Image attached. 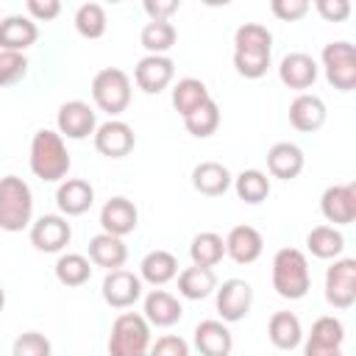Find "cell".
<instances>
[{
    "mask_svg": "<svg viewBox=\"0 0 356 356\" xmlns=\"http://www.w3.org/2000/svg\"><path fill=\"white\" fill-rule=\"evenodd\" d=\"M270 56H273V33L264 25L245 22L236 28V33H234V70L242 78L256 81V78L267 75Z\"/></svg>",
    "mask_w": 356,
    "mask_h": 356,
    "instance_id": "cell-1",
    "label": "cell"
},
{
    "mask_svg": "<svg viewBox=\"0 0 356 356\" xmlns=\"http://www.w3.org/2000/svg\"><path fill=\"white\" fill-rule=\"evenodd\" d=\"M28 164H31V172L44 184L64 181L70 172V164H72L67 145H64V136L58 131H50V128L36 131L31 139Z\"/></svg>",
    "mask_w": 356,
    "mask_h": 356,
    "instance_id": "cell-2",
    "label": "cell"
},
{
    "mask_svg": "<svg viewBox=\"0 0 356 356\" xmlns=\"http://www.w3.org/2000/svg\"><path fill=\"white\" fill-rule=\"evenodd\" d=\"M273 289L286 300H300L312 289V273L306 253L298 248H281L273 256Z\"/></svg>",
    "mask_w": 356,
    "mask_h": 356,
    "instance_id": "cell-3",
    "label": "cell"
},
{
    "mask_svg": "<svg viewBox=\"0 0 356 356\" xmlns=\"http://www.w3.org/2000/svg\"><path fill=\"white\" fill-rule=\"evenodd\" d=\"M33 222V192L19 175L0 178V231L17 234Z\"/></svg>",
    "mask_w": 356,
    "mask_h": 356,
    "instance_id": "cell-4",
    "label": "cell"
},
{
    "mask_svg": "<svg viewBox=\"0 0 356 356\" xmlns=\"http://www.w3.org/2000/svg\"><path fill=\"white\" fill-rule=\"evenodd\" d=\"M150 350V325L136 312H122L111 323L108 356H145Z\"/></svg>",
    "mask_w": 356,
    "mask_h": 356,
    "instance_id": "cell-5",
    "label": "cell"
},
{
    "mask_svg": "<svg viewBox=\"0 0 356 356\" xmlns=\"http://www.w3.org/2000/svg\"><path fill=\"white\" fill-rule=\"evenodd\" d=\"M92 100L100 111L111 114V120L117 114H122L131 103V78L125 70L120 67H106L92 78Z\"/></svg>",
    "mask_w": 356,
    "mask_h": 356,
    "instance_id": "cell-6",
    "label": "cell"
},
{
    "mask_svg": "<svg viewBox=\"0 0 356 356\" xmlns=\"http://www.w3.org/2000/svg\"><path fill=\"white\" fill-rule=\"evenodd\" d=\"M323 58V72H325V81L339 89V92H353L356 89V50L350 42L345 39H337V42H328L320 53Z\"/></svg>",
    "mask_w": 356,
    "mask_h": 356,
    "instance_id": "cell-7",
    "label": "cell"
},
{
    "mask_svg": "<svg viewBox=\"0 0 356 356\" xmlns=\"http://www.w3.org/2000/svg\"><path fill=\"white\" fill-rule=\"evenodd\" d=\"M325 300L334 309H350L356 303V259H334L325 270Z\"/></svg>",
    "mask_w": 356,
    "mask_h": 356,
    "instance_id": "cell-8",
    "label": "cell"
},
{
    "mask_svg": "<svg viewBox=\"0 0 356 356\" xmlns=\"http://www.w3.org/2000/svg\"><path fill=\"white\" fill-rule=\"evenodd\" d=\"M92 142H95V150L106 159H125L134 145H136V134L128 122L122 120H106L95 128L92 134Z\"/></svg>",
    "mask_w": 356,
    "mask_h": 356,
    "instance_id": "cell-9",
    "label": "cell"
},
{
    "mask_svg": "<svg viewBox=\"0 0 356 356\" xmlns=\"http://www.w3.org/2000/svg\"><path fill=\"white\" fill-rule=\"evenodd\" d=\"M72 239V225L61 214H42L31 222V245L42 253H61Z\"/></svg>",
    "mask_w": 356,
    "mask_h": 356,
    "instance_id": "cell-10",
    "label": "cell"
},
{
    "mask_svg": "<svg viewBox=\"0 0 356 356\" xmlns=\"http://www.w3.org/2000/svg\"><path fill=\"white\" fill-rule=\"evenodd\" d=\"M214 292H217V314L222 317V323L245 320L253 303V286L245 278H228Z\"/></svg>",
    "mask_w": 356,
    "mask_h": 356,
    "instance_id": "cell-11",
    "label": "cell"
},
{
    "mask_svg": "<svg viewBox=\"0 0 356 356\" xmlns=\"http://www.w3.org/2000/svg\"><path fill=\"white\" fill-rule=\"evenodd\" d=\"M175 78V64L170 56H145L134 67V83L145 95H159L164 92Z\"/></svg>",
    "mask_w": 356,
    "mask_h": 356,
    "instance_id": "cell-12",
    "label": "cell"
},
{
    "mask_svg": "<svg viewBox=\"0 0 356 356\" xmlns=\"http://www.w3.org/2000/svg\"><path fill=\"white\" fill-rule=\"evenodd\" d=\"M56 125H58V134L67 136V139H86V136L95 134L97 117H95V111H92L89 103H83V100H67V103L58 106Z\"/></svg>",
    "mask_w": 356,
    "mask_h": 356,
    "instance_id": "cell-13",
    "label": "cell"
},
{
    "mask_svg": "<svg viewBox=\"0 0 356 356\" xmlns=\"http://www.w3.org/2000/svg\"><path fill=\"white\" fill-rule=\"evenodd\" d=\"M100 292H103V300L111 309H131L142 298V278L120 267V270L106 273Z\"/></svg>",
    "mask_w": 356,
    "mask_h": 356,
    "instance_id": "cell-14",
    "label": "cell"
},
{
    "mask_svg": "<svg viewBox=\"0 0 356 356\" xmlns=\"http://www.w3.org/2000/svg\"><path fill=\"white\" fill-rule=\"evenodd\" d=\"M320 211L334 225H350L356 220V184H334L320 197Z\"/></svg>",
    "mask_w": 356,
    "mask_h": 356,
    "instance_id": "cell-15",
    "label": "cell"
},
{
    "mask_svg": "<svg viewBox=\"0 0 356 356\" xmlns=\"http://www.w3.org/2000/svg\"><path fill=\"white\" fill-rule=\"evenodd\" d=\"M139 225V211L134 206V200L122 197V195H114L103 203L100 209V228L103 234H111V236H125V234H134Z\"/></svg>",
    "mask_w": 356,
    "mask_h": 356,
    "instance_id": "cell-16",
    "label": "cell"
},
{
    "mask_svg": "<svg viewBox=\"0 0 356 356\" xmlns=\"http://www.w3.org/2000/svg\"><path fill=\"white\" fill-rule=\"evenodd\" d=\"M345 342V325L339 317H317L312 323V331L306 334L303 342V356H314V353H328V350H342Z\"/></svg>",
    "mask_w": 356,
    "mask_h": 356,
    "instance_id": "cell-17",
    "label": "cell"
},
{
    "mask_svg": "<svg viewBox=\"0 0 356 356\" xmlns=\"http://www.w3.org/2000/svg\"><path fill=\"white\" fill-rule=\"evenodd\" d=\"M317 70H320V67H317V61H314L309 53L295 50V53H286V56L281 58V64H278V78H281L284 86L303 92V89H312V86H314Z\"/></svg>",
    "mask_w": 356,
    "mask_h": 356,
    "instance_id": "cell-18",
    "label": "cell"
},
{
    "mask_svg": "<svg viewBox=\"0 0 356 356\" xmlns=\"http://www.w3.org/2000/svg\"><path fill=\"white\" fill-rule=\"evenodd\" d=\"M92 203H95V189L83 178H67L56 189V206L61 217H81L92 209Z\"/></svg>",
    "mask_w": 356,
    "mask_h": 356,
    "instance_id": "cell-19",
    "label": "cell"
},
{
    "mask_svg": "<svg viewBox=\"0 0 356 356\" xmlns=\"http://www.w3.org/2000/svg\"><path fill=\"white\" fill-rule=\"evenodd\" d=\"M325 103L323 97L317 95H309V92H300L292 103H289V125L300 134H312V131H320L325 125Z\"/></svg>",
    "mask_w": 356,
    "mask_h": 356,
    "instance_id": "cell-20",
    "label": "cell"
},
{
    "mask_svg": "<svg viewBox=\"0 0 356 356\" xmlns=\"http://www.w3.org/2000/svg\"><path fill=\"white\" fill-rule=\"evenodd\" d=\"M39 39V28L31 17L25 14H8L0 19V50H11V53H22L31 44H36Z\"/></svg>",
    "mask_w": 356,
    "mask_h": 356,
    "instance_id": "cell-21",
    "label": "cell"
},
{
    "mask_svg": "<svg viewBox=\"0 0 356 356\" xmlns=\"http://www.w3.org/2000/svg\"><path fill=\"white\" fill-rule=\"evenodd\" d=\"M192 339L200 356H231L234 350V337L222 320H200Z\"/></svg>",
    "mask_w": 356,
    "mask_h": 356,
    "instance_id": "cell-22",
    "label": "cell"
},
{
    "mask_svg": "<svg viewBox=\"0 0 356 356\" xmlns=\"http://www.w3.org/2000/svg\"><path fill=\"white\" fill-rule=\"evenodd\" d=\"M264 250V236L253 225H234L225 236V256L236 264H253Z\"/></svg>",
    "mask_w": 356,
    "mask_h": 356,
    "instance_id": "cell-23",
    "label": "cell"
},
{
    "mask_svg": "<svg viewBox=\"0 0 356 356\" xmlns=\"http://www.w3.org/2000/svg\"><path fill=\"white\" fill-rule=\"evenodd\" d=\"M303 150L295 142H275L267 150V172L278 181H292L303 172Z\"/></svg>",
    "mask_w": 356,
    "mask_h": 356,
    "instance_id": "cell-24",
    "label": "cell"
},
{
    "mask_svg": "<svg viewBox=\"0 0 356 356\" xmlns=\"http://www.w3.org/2000/svg\"><path fill=\"white\" fill-rule=\"evenodd\" d=\"M142 317L147 320V325L170 328V325H175V323L184 317V306H181V300H178L175 295H170L167 289H153V292L145 298Z\"/></svg>",
    "mask_w": 356,
    "mask_h": 356,
    "instance_id": "cell-25",
    "label": "cell"
},
{
    "mask_svg": "<svg viewBox=\"0 0 356 356\" xmlns=\"http://www.w3.org/2000/svg\"><path fill=\"white\" fill-rule=\"evenodd\" d=\"M95 267H103L106 273L111 270H120L125 261H128V248L120 236H111V234H97L89 239V256H86Z\"/></svg>",
    "mask_w": 356,
    "mask_h": 356,
    "instance_id": "cell-26",
    "label": "cell"
},
{
    "mask_svg": "<svg viewBox=\"0 0 356 356\" xmlns=\"http://www.w3.org/2000/svg\"><path fill=\"white\" fill-rule=\"evenodd\" d=\"M234 184V175L228 172L225 164L220 161H200L195 170H192V186L195 192L206 195V197H220L231 189Z\"/></svg>",
    "mask_w": 356,
    "mask_h": 356,
    "instance_id": "cell-27",
    "label": "cell"
},
{
    "mask_svg": "<svg viewBox=\"0 0 356 356\" xmlns=\"http://www.w3.org/2000/svg\"><path fill=\"white\" fill-rule=\"evenodd\" d=\"M267 337L278 350H295L303 342V325L292 312H275L267 323Z\"/></svg>",
    "mask_w": 356,
    "mask_h": 356,
    "instance_id": "cell-28",
    "label": "cell"
},
{
    "mask_svg": "<svg viewBox=\"0 0 356 356\" xmlns=\"http://www.w3.org/2000/svg\"><path fill=\"white\" fill-rule=\"evenodd\" d=\"M306 248L314 259H325V261H334V259H342V250H345V236L339 228L334 225H314L309 234H306Z\"/></svg>",
    "mask_w": 356,
    "mask_h": 356,
    "instance_id": "cell-29",
    "label": "cell"
},
{
    "mask_svg": "<svg viewBox=\"0 0 356 356\" xmlns=\"http://www.w3.org/2000/svg\"><path fill=\"white\" fill-rule=\"evenodd\" d=\"M178 295L186 300H203L217 289V275L211 267H186L178 275Z\"/></svg>",
    "mask_w": 356,
    "mask_h": 356,
    "instance_id": "cell-30",
    "label": "cell"
},
{
    "mask_svg": "<svg viewBox=\"0 0 356 356\" xmlns=\"http://www.w3.org/2000/svg\"><path fill=\"white\" fill-rule=\"evenodd\" d=\"M178 275V259L170 250H150L139 264V278L150 286H164Z\"/></svg>",
    "mask_w": 356,
    "mask_h": 356,
    "instance_id": "cell-31",
    "label": "cell"
},
{
    "mask_svg": "<svg viewBox=\"0 0 356 356\" xmlns=\"http://www.w3.org/2000/svg\"><path fill=\"white\" fill-rule=\"evenodd\" d=\"M206 100H211L209 95V86L200 81V78H181L175 86H172V108L186 117L192 114L195 108H200Z\"/></svg>",
    "mask_w": 356,
    "mask_h": 356,
    "instance_id": "cell-32",
    "label": "cell"
},
{
    "mask_svg": "<svg viewBox=\"0 0 356 356\" xmlns=\"http://www.w3.org/2000/svg\"><path fill=\"white\" fill-rule=\"evenodd\" d=\"M231 186H234L236 197L245 200L248 206H259L270 197V178L261 170H242Z\"/></svg>",
    "mask_w": 356,
    "mask_h": 356,
    "instance_id": "cell-33",
    "label": "cell"
},
{
    "mask_svg": "<svg viewBox=\"0 0 356 356\" xmlns=\"http://www.w3.org/2000/svg\"><path fill=\"white\" fill-rule=\"evenodd\" d=\"M225 256V239L214 231H200L189 245V259L195 267H214Z\"/></svg>",
    "mask_w": 356,
    "mask_h": 356,
    "instance_id": "cell-34",
    "label": "cell"
},
{
    "mask_svg": "<svg viewBox=\"0 0 356 356\" xmlns=\"http://www.w3.org/2000/svg\"><path fill=\"white\" fill-rule=\"evenodd\" d=\"M56 278L64 286H83L92 278V261L83 253H61L56 259Z\"/></svg>",
    "mask_w": 356,
    "mask_h": 356,
    "instance_id": "cell-35",
    "label": "cell"
},
{
    "mask_svg": "<svg viewBox=\"0 0 356 356\" xmlns=\"http://www.w3.org/2000/svg\"><path fill=\"white\" fill-rule=\"evenodd\" d=\"M178 39V31L172 22H147L139 33L142 47L147 50V56H164Z\"/></svg>",
    "mask_w": 356,
    "mask_h": 356,
    "instance_id": "cell-36",
    "label": "cell"
},
{
    "mask_svg": "<svg viewBox=\"0 0 356 356\" xmlns=\"http://www.w3.org/2000/svg\"><path fill=\"white\" fill-rule=\"evenodd\" d=\"M184 128L195 139H209L220 128V106L214 100H206L200 108H195L192 114L184 117Z\"/></svg>",
    "mask_w": 356,
    "mask_h": 356,
    "instance_id": "cell-37",
    "label": "cell"
},
{
    "mask_svg": "<svg viewBox=\"0 0 356 356\" xmlns=\"http://www.w3.org/2000/svg\"><path fill=\"white\" fill-rule=\"evenodd\" d=\"M106 8L100 3H83L75 11V31L83 39H100L106 33Z\"/></svg>",
    "mask_w": 356,
    "mask_h": 356,
    "instance_id": "cell-38",
    "label": "cell"
},
{
    "mask_svg": "<svg viewBox=\"0 0 356 356\" xmlns=\"http://www.w3.org/2000/svg\"><path fill=\"white\" fill-rule=\"evenodd\" d=\"M25 75H28V58H25V53L0 50V89L19 83Z\"/></svg>",
    "mask_w": 356,
    "mask_h": 356,
    "instance_id": "cell-39",
    "label": "cell"
},
{
    "mask_svg": "<svg viewBox=\"0 0 356 356\" xmlns=\"http://www.w3.org/2000/svg\"><path fill=\"white\" fill-rule=\"evenodd\" d=\"M11 356H53V345L44 334L39 331H25L14 339Z\"/></svg>",
    "mask_w": 356,
    "mask_h": 356,
    "instance_id": "cell-40",
    "label": "cell"
},
{
    "mask_svg": "<svg viewBox=\"0 0 356 356\" xmlns=\"http://www.w3.org/2000/svg\"><path fill=\"white\" fill-rule=\"evenodd\" d=\"M147 356H189V342L178 334H164L150 345Z\"/></svg>",
    "mask_w": 356,
    "mask_h": 356,
    "instance_id": "cell-41",
    "label": "cell"
},
{
    "mask_svg": "<svg viewBox=\"0 0 356 356\" xmlns=\"http://www.w3.org/2000/svg\"><path fill=\"white\" fill-rule=\"evenodd\" d=\"M309 3L306 0H273L270 3V11L281 19V22H298L309 14Z\"/></svg>",
    "mask_w": 356,
    "mask_h": 356,
    "instance_id": "cell-42",
    "label": "cell"
},
{
    "mask_svg": "<svg viewBox=\"0 0 356 356\" xmlns=\"http://www.w3.org/2000/svg\"><path fill=\"white\" fill-rule=\"evenodd\" d=\"M25 11L33 22H50L61 14V3L58 0H28L25 3Z\"/></svg>",
    "mask_w": 356,
    "mask_h": 356,
    "instance_id": "cell-43",
    "label": "cell"
},
{
    "mask_svg": "<svg viewBox=\"0 0 356 356\" xmlns=\"http://www.w3.org/2000/svg\"><path fill=\"white\" fill-rule=\"evenodd\" d=\"M314 8L325 22H345L350 17V3L348 0H317Z\"/></svg>",
    "mask_w": 356,
    "mask_h": 356,
    "instance_id": "cell-44",
    "label": "cell"
},
{
    "mask_svg": "<svg viewBox=\"0 0 356 356\" xmlns=\"http://www.w3.org/2000/svg\"><path fill=\"white\" fill-rule=\"evenodd\" d=\"M142 8L150 17V22H170V17L181 8V3L178 0H167V3H161V0H145Z\"/></svg>",
    "mask_w": 356,
    "mask_h": 356,
    "instance_id": "cell-45",
    "label": "cell"
},
{
    "mask_svg": "<svg viewBox=\"0 0 356 356\" xmlns=\"http://www.w3.org/2000/svg\"><path fill=\"white\" fill-rule=\"evenodd\" d=\"M3 306H6V289L0 286V312H3Z\"/></svg>",
    "mask_w": 356,
    "mask_h": 356,
    "instance_id": "cell-46",
    "label": "cell"
},
{
    "mask_svg": "<svg viewBox=\"0 0 356 356\" xmlns=\"http://www.w3.org/2000/svg\"><path fill=\"white\" fill-rule=\"evenodd\" d=\"M314 356H342V350H328V353H314Z\"/></svg>",
    "mask_w": 356,
    "mask_h": 356,
    "instance_id": "cell-47",
    "label": "cell"
},
{
    "mask_svg": "<svg viewBox=\"0 0 356 356\" xmlns=\"http://www.w3.org/2000/svg\"><path fill=\"white\" fill-rule=\"evenodd\" d=\"M145 356H147V353H145Z\"/></svg>",
    "mask_w": 356,
    "mask_h": 356,
    "instance_id": "cell-48",
    "label": "cell"
}]
</instances>
